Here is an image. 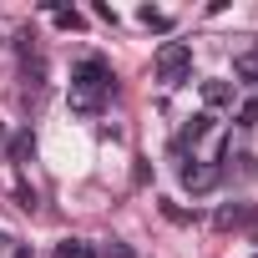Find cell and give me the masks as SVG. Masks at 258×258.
I'll return each mask as SVG.
<instances>
[{
    "mask_svg": "<svg viewBox=\"0 0 258 258\" xmlns=\"http://www.w3.org/2000/svg\"><path fill=\"white\" fill-rule=\"evenodd\" d=\"M0 137H6V121H0Z\"/></svg>",
    "mask_w": 258,
    "mask_h": 258,
    "instance_id": "16",
    "label": "cell"
},
{
    "mask_svg": "<svg viewBox=\"0 0 258 258\" xmlns=\"http://www.w3.org/2000/svg\"><path fill=\"white\" fill-rule=\"evenodd\" d=\"M198 86H203V106H208V111H218V106H233V81L213 76V81H198Z\"/></svg>",
    "mask_w": 258,
    "mask_h": 258,
    "instance_id": "5",
    "label": "cell"
},
{
    "mask_svg": "<svg viewBox=\"0 0 258 258\" xmlns=\"http://www.w3.org/2000/svg\"><path fill=\"white\" fill-rule=\"evenodd\" d=\"M233 76H238L243 86H253V81H258V56H238V61H233Z\"/></svg>",
    "mask_w": 258,
    "mask_h": 258,
    "instance_id": "10",
    "label": "cell"
},
{
    "mask_svg": "<svg viewBox=\"0 0 258 258\" xmlns=\"http://www.w3.org/2000/svg\"><path fill=\"white\" fill-rule=\"evenodd\" d=\"M253 258H258V253H253Z\"/></svg>",
    "mask_w": 258,
    "mask_h": 258,
    "instance_id": "17",
    "label": "cell"
},
{
    "mask_svg": "<svg viewBox=\"0 0 258 258\" xmlns=\"http://www.w3.org/2000/svg\"><path fill=\"white\" fill-rule=\"evenodd\" d=\"M101 258H137V248H132V243H111Z\"/></svg>",
    "mask_w": 258,
    "mask_h": 258,
    "instance_id": "13",
    "label": "cell"
},
{
    "mask_svg": "<svg viewBox=\"0 0 258 258\" xmlns=\"http://www.w3.org/2000/svg\"><path fill=\"white\" fill-rule=\"evenodd\" d=\"M111 91H116V76H111L106 56H81L71 66V111L76 116H96Z\"/></svg>",
    "mask_w": 258,
    "mask_h": 258,
    "instance_id": "1",
    "label": "cell"
},
{
    "mask_svg": "<svg viewBox=\"0 0 258 258\" xmlns=\"http://www.w3.org/2000/svg\"><path fill=\"white\" fill-rule=\"evenodd\" d=\"M208 132H213V111H198V116H192V121L182 126V132L172 137V152H187V147H198V142H203Z\"/></svg>",
    "mask_w": 258,
    "mask_h": 258,
    "instance_id": "4",
    "label": "cell"
},
{
    "mask_svg": "<svg viewBox=\"0 0 258 258\" xmlns=\"http://www.w3.org/2000/svg\"><path fill=\"white\" fill-rule=\"evenodd\" d=\"M218 182H223V162H198V157H192V162L182 167V187H187L192 198H198V192H213Z\"/></svg>",
    "mask_w": 258,
    "mask_h": 258,
    "instance_id": "3",
    "label": "cell"
},
{
    "mask_svg": "<svg viewBox=\"0 0 258 258\" xmlns=\"http://www.w3.org/2000/svg\"><path fill=\"white\" fill-rule=\"evenodd\" d=\"M213 223H218L223 233H228V228H243V233H253V213H248V208H238V203H233V208H218V218H213Z\"/></svg>",
    "mask_w": 258,
    "mask_h": 258,
    "instance_id": "6",
    "label": "cell"
},
{
    "mask_svg": "<svg viewBox=\"0 0 258 258\" xmlns=\"http://www.w3.org/2000/svg\"><path fill=\"white\" fill-rule=\"evenodd\" d=\"M46 11L56 16V26H61V31H81V16H76V11H66V6H56V0H46Z\"/></svg>",
    "mask_w": 258,
    "mask_h": 258,
    "instance_id": "9",
    "label": "cell"
},
{
    "mask_svg": "<svg viewBox=\"0 0 258 258\" xmlns=\"http://www.w3.org/2000/svg\"><path fill=\"white\" fill-rule=\"evenodd\" d=\"M31 152H36V137H31V132H16V137H11V157H16V162H26Z\"/></svg>",
    "mask_w": 258,
    "mask_h": 258,
    "instance_id": "11",
    "label": "cell"
},
{
    "mask_svg": "<svg viewBox=\"0 0 258 258\" xmlns=\"http://www.w3.org/2000/svg\"><path fill=\"white\" fill-rule=\"evenodd\" d=\"M137 21H142L147 31H172V16H167V11H152V6H142Z\"/></svg>",
    "mask_w": 258,
    "mask_h": 258,
    "instance_id": "8",
    "label": "cell"
},
{
    "mask_svg": "<svg viewBox=\"0 0 258 258\" xmlns=\"http://www.w3.org/2000/svg\"><path fill=\"white\" fill-rule=\"evenodd\" d=\"M192 76V46L187 41H162L157 51V81L162 86H182Z\"/></svg>",
    "mask_w": 258,
    "mask_h": 258,
    "instance_id": "2",
    "label": "cell"
},
{
    "mask_svg": "<svg viewBox=\"0 0 258 258\" xmlns=\"http://www.w3.org/2000/svg\"><path fill=\"white\" fill-rule=\"evenodd\" d=\"M56 258H101V253H96L86 238H61V243H56Z\"/></svg>",
    "mask_w": 258,
    "mask_h": 258,
    "instance_id": "7",
    "label": "cell"
},
{
    "mask_svg": "<svg viewBox=\"0 0 258 258\" xmlns=\"http://www.w3.org/2000/svg\"><path fill=\"white\" fill-rule=\"evenodd\" d=\"M238 126H258V96H243L238 101Z\"/></svg>",
    "mask_w": 258,
    "mask_h": 258,
    "instance_id": "12",
    "label": "cell"
},
{
    "mask_svg": "<svg viewBox=\"0 0 258 258\" xmlns=\"http://www.w3.org/2000/svg\"><path fill=\"white\" fill-rule=\"evenodd\" d=\"M16 258H36V253H31V248H16Z\"/></svg>",
    "mask_w": 258,
    "mask_h": 258,
    "instance_id": "15",
    "label": "cell"
},
{
    "mask_svg": "<svg viewBox=\"0 0 258 258\" xmlns=\"http://www.w3.org/2000/svg\"><path fill=\"white\" fill-rule=\"evenodd\" d=\"M16 198H21V208H36V187H31V182H21V187H16Z\"/></svg>",
    "mask_w": 258,
    "mask_h": 258,
    "instance_id": "14",
    "label": "cell"
}]
</instances>
